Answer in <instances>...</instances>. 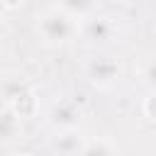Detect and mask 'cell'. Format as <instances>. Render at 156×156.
<instances>
[{
    "label": "cell",
    "instance_id": "8fae6325",
    "mask_svg": "<svg viewBox=\"0 0 156 156\" xmlns=\"http://www.w3.org/2000/svg\"><path fill=\"white\" fill-rule=\"evenodd\" d=\"M20 2H22V0H5V5H7V7H15V5H20Z\"/></svg>",
    "mask_w": 156,
    "mask_h": 156
},
{
    "label": "cell",
    "instance_id": "3957f363",
    "mask_svg": "<svg viewBox=\"0 0 156 156\" xmlns=\"http://www.w3.org/2000/svg\"><path fill=\"white\" fill-rule=\"evenodd\" d=\"M20 132H22L20 115H17L10 105L0 107V144H10V141H15V139L20 136Z\"/></svg>",
    "mask_w": 156,
    "mask_h": 156
},
{
    "label": "cell",
    "instance_id": "ba28073f",
    "mask_svg": "<svg viewBox=\"0 0 156 156\" xmlns=\"http://www.w3.org/2000/svg\"><path fill=\"white\" fill-rule=\"evenodd\" d=\"M90 151H107V154H112V151H117V146L110 144V141H88V139H85L83 154H90Z\"/></svg>",
    "mask_w": 156,
    "mask_h": 156
},
{
    "label": "cell",
    "instance_id": "4fadbf2b",
    "mask_svg": "<svg viewBox=\"0 0 156 156\" xmlns=\"http://www.w3.org/2000/svg\"><path fill=\"white\" fill-rule=\"evenodd\" d=\"M0 105H2V102H0Z\"/></svg>",
    "mask_w": 156,
    "mask_h": 156
},
{
    "label": "cell",
    "instance_id": "5b68a950",
    "mask_svg": "<svg viewBox=\"0 0 156 156\" xmlns=\"http://www.w3.org/2000/svg\"><path fill=\"white\" fill-rule=\"evenodd\" d=\"M78 32H83V37L90 39V41H105L110 37V32H112V24L105 17H93L90 15V17H85V22H83V27Z\"/></svg>",
    "mask_w": 156,
    "mask_h": 156
},
{
    "label": "cell",
    "instance_id": "30bf717a",
    "mask_svg": "<svg viewBox=\"0 0 156 156\" xmlns=\"http://www.w3.org/2000/svg\"><path fill=\"white\" fill-rule=\"evenodd\" d=\"M144 115H146L151 122H156V90L151 93V98L144 100Z\"/></svg>",
    "mask_w": 156,
    "mask_h": 156
},
{
    "label": "cell",
    "instance_id": "9c48e42d",
    "mask_svg": "<svg viewBox=\"0 0 156 156\" xmlns=\"http://www.w3.org/2000/svg\"><path fill=\"white\" fill-rule=\"evenodd\" d=\"M141 76H144V83H146L151 90H156V58L144 66V73H141Z\"/></svg>",
    "mask_w": 156,
    "mask_h": 156
},
{
    "label": "cell",
    "instance_id": "8992f818",
    "mask_svg": "<svg viewBox=\"0 0 156 156\" xmlns=\"http://www.w3.org/2000/svg\"><path fill=\"white\" fill-rule=\"evenodd\" d=\"M117 73H119V68H117V63L110 61V58H98V61H93L90 68H88V76L93 78V83H100V85L112 83V80L117 78Z\"/></svg>",
    "mask_w": 156,
    "mask_h": 156
},
{
    "label": "cell",
    "instance_id": "277c9868",
    "mask_svg": "<svg viewBox=\"0 0 156 156\" xmlns=\"http://www.w3.org/2000/svg\"><path fill=\"white\" fill-rule=\"evenodd\" d=\"M83 146H85V136L73 127H63L54 144V149L61 154H76V151H83Z\"/></svg>",
    "mask_w": 156,
    "mask_h": 156
},
{
    "label": "cell",
    "instance_id": "6da1fadb",
    "mask_svg": "<svg viewBox=\"0 0 156 156\" xmlns=\"http://www.w3.org/2000/svg\"><path fill=\"white\" fill-rule=\"evenodd\" d=\"M78 29H80L78 20L61 7H51L37 17V34L41 37L44 44H54V46L66 44L73 37H78Z\"/></svg>",
    "mask_w": 156,
    "mask_h": 156
},
{
    "label": "cell",
    "instance_id": "7c38bea8",
    "mask_svg": "<svg viewBox=\"0 0 156 156\" xmlns=\"http://www.w3.org/2000/svg\"><path fill=\"white\" fill-rule=\"evenodd\" d=\"M2 7H5V0H0V12H2Z\"/></svg>",
    "mask_w": 156,
    "mask_h": 156
},
{
    "label": "cell",
    "instance_id": "7a4b0ae2",
    "mask_svg": "<svg viewBox=\"0 0 156 156\" xmlns=\"http://www.w3.org/2000/svg\"><path fill=\"white\" fill-rule=\"evenodd\" d=\"M27 93H32V85L22 73L7 71V73L0 76V102L2 105H15Z\"/></svg>",
    "mask_w": 156,
    "mask_h": 156
},
{
    "label": "cell",
    "instance_id": "52a82bcc",
    "mask_svg": "<svg viewBox=\"0 0 156 156\" xmlns=\"http://www.w3.org/2000/svg\"><path fill=\"white\" fill-rule=\"evenodd\" d=\"M58 7L66 10L71 17H76V20L80 22V20H85V17L93 15V10H95V0H61Z\"/></svg>",
    "mask_w": 156,
    "mask_h": 156
}]
</instances>
